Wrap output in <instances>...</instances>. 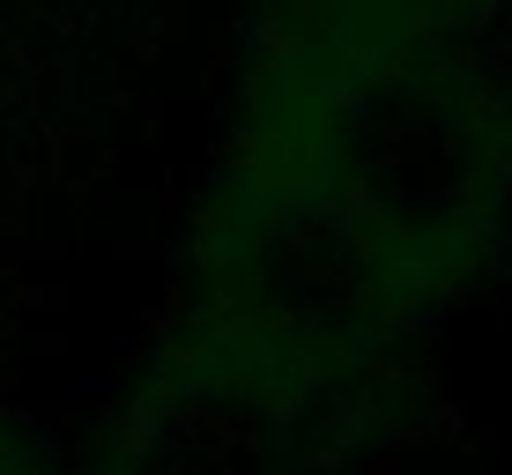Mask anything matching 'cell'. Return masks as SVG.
Masks as SVG:
<instances>
[{
    "instance_id": "obj_1",
    "label": "cell",
    "mask_w": 512,
    "mask_h": 475,
    "mask_svg": "<svg viewBox=\"0 0 512 475\" xmlns=\"http://www.w3.org/2000/svg\"><path fill=\"white\" fill-rule=\"evenodd\" d=\"M512 290V0H245L149 312L52 475H364Z\"/></svg>"
}]
</instances>
